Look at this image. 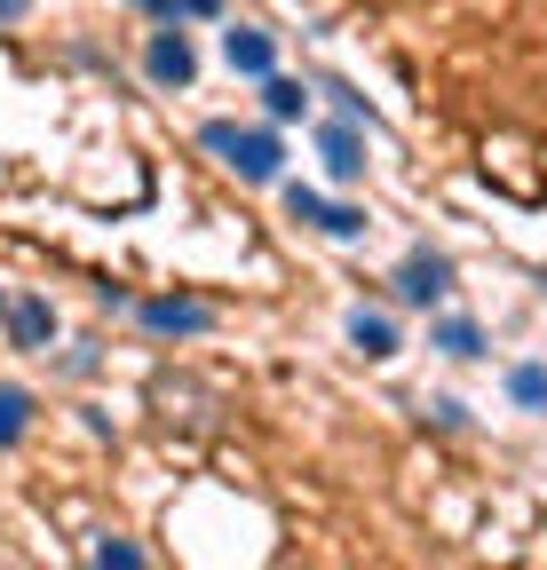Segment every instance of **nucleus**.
Segmentation results:
<instances>
[{
  "label": "nucleus",
  "mask_w": 547,
  "mask_h": 570,
  "mask_svg": "<svg viewBox=\"0 0 547 570\" xmlns=\"http://www.w3.org/2000/svg\"><path fill=\"white\" fill-rule=\"evenodd\" d=\"M198 142H207V151H223L231 167H238V183H279V135L270 127H231V119H207L198 127Z\"/></svg>",
  "instance_id": "nucleus-1"
},
{
  "label": "nucleus",
  "mask_w": 547,
  "mask_h": 570,
  "mask_svg": "<svg viewBox=\"0 0 547 570\" xmlns=\"http://www.w3.org/2000/svg\"><path fill=\"white\" fill-rule=\"evenodd\" d=\"M286 214L294 223H318L325 238H365V206H325L310 183H286Z\"/></svg>",
  "instance_id": "nucleus-2"
},
{
  "label": "nucleus",
  "mask_w": 547,
  "mask_h": 570,
  "mask_svg": "<svg viewBox=\"0 0 547 570\" xmlns=\"http://www.w3.org/2000/svg\"><path fill=\"white\" fill-rule=\"evenodd\" d=\"M452 294V262L445 254H404V269H397V302H413V309H429V302H445Z\"/></svg>",
  "instance_id": "nucleus-3"
},
{
  "label": "nucleus",
  "mask_w": 547,
  "mask_h": 570,
  "mask_svg": "<svg viewBox=\"0 0 547 570\" xmlns=\"http://www.w3.org/2000/svg\"><path fill=\"white\" fill-rule=\"evenodd\" d=\"M144 71H152L159 88H191V80H198V56H191V40L167 24V32H152V48H144Z\"/></svg>",
  "instance_id": "nucleus-4"
},
{
  "label": "nucleus",
  "mask_w": 547,
  "mask_h": 570,
  "mask_svg": "<svg viewBox=\"0 0 547 570\" xmlns=\"http://www.w3.org/2000/svg\"><path fill=\"white\" fill-rule=\"evenodd\" d=\"M223 63L246 71V80H270V71H279V40L254 32V24H231V32H223Z\"/></svg>",
  "instance_id": "nucleus-5"
},
{
  "label": "nucleus",
  "mask_w": 547,
  "mask_h": 570,
  "mask_svg": "<svg viewBox=\"0 0 547 570\" xmlns=\"http://www.w3.org/2000/svg\"><path fill=\"white\" fill-rule=\"evenodd\" d=\"M135 317H144V333H207L215 325V309L207 302H144V309H135Z\"/></svg>",
  "instance_id": "nucleus-6"
},
{
  "label": "nucleus",
  "mask_w": 547,
  "mask_h": 570,
  "mask_svg": "<svg viewBox=\"0 0 547 570\" xmlns=\"http://www.w3.org/2000/svg\"><path fill=\"white\" fill-rule=\"evenodd\" d=\"M9 341H17V348H48V341H56V309H48L40 294L9 302Z\"/></svg>",
  "instance_id": "nucleus-7"
},
{
  "label": "nucleus",
  "mask_w": 547,
  "mask_h": 570,
  "mask_svg": "<svg viewBox=\"0 0 547 570\" xmlns=\"http://www.w3.org/2000/svg\"><path fill=\"white\" fill-rule=\"evenodd\" d=\"M318 151H325L333 183H358V175H365V135H358V127H325V135H318Z\"/></svg>",
  "instance_id": "nucleus-8"
},
{
  "label": "nucleus",
  "mask_w": 547,
  "mask_h": 570,
  "mask_svg": "<svg viewBox=\"0 0 547 570\" xmlns=\"http://www.w3.org/2000/svg\"><path fill=\"white\" fill-rule=\"evenodd\" d=\"M350 341L373 356V365H381V356H397V325H389L381 309H350Z\"/></svg>",
  "instance_id": "nucleus-9"
},
{
  "label": "nucleus",
  "mask_w": 547,
  "mask_h": 570,
  "mask_svg": "<svg viewBox=\"0 0 547 570\" xmlns=\"http://www.w3.org/2000/svg\"><path fill=\"white\" fill-rule=\"evenodd\" d=\"M262 111H270V119H302V111H310L302 80H279V71H270V80H262Z\"/></svg>",
  "instance_id": "nucleus-10"
},
{
  "label": "nucleus",
  "mask_w": 547,
  "mask_h": 570,
  "mask_svg": "<svg viewBox=\"0 0 547 570\" xmlns=\"http://www.w3.org/2000/svg\"><path fill=\"white\" fill-rule=\"evenodd\" d=\"M32 428V389H0V452Z\"/></svg>",
  "instance_id": "nucleus-11"
},
{
  "label": "nucleus",
  "mask_w": 547,
  "mask_h": 570,
  "mask_svg": "<svg viewBox=\"0 0 547 570\" xmlns=\"http://www.w3.org/2000/svg\"><path fill=\"white\" fill-rule=\"evenodd\" d=\"M437 348H445V356H460V365H468V356H485V333H476L468 317H445V325H437Z\"/></svg>",
  "instance_id": "nucleus-12"
},
{
  "label": "nucleus",
  "mask_w": 547,
  "mask_h": 570,
  "mask_svg": "<svg viewBox=\"0 0 547 570\" xmlns=\"http://www.w3.org/2000/svg\"><path fill=\"white\" fill-rule=\"evenodd\" d=\"M508 396H516L524 412H547V365H516V373H508Z\"/></svg>",
  "instance_id": "nucleus-13"
},
{
  "label": "nucleus",
  "mask_w": 547,
  "mask_h": 570,
  "mask_svg": "<svg viewBox=\"0 0 547 570\" xmlns=\"http://www.w3.org/2000/svg\"><path fill=\"white\" fill-rule=\"evenodd\" d=\"M96 570H144V547H135V539H104L96 547Z\"/></svg>",
  "instance_id": "nucleus-14"
},
{
  "label": "nucleus",
  "mask_w": 547,
  "mask_h": 570,
  "mask_svg": "<svg viewBox=\"0 0 547 570\" xmlns=\"http://www.w3.org/2000/svg\"><path fill=\"white\" fill-rule=\"evenodd\" d=\"M175 9H183V17H215V9H223V0H175Z\"/></svg>",
  "instance_id": "nucleus-15"
},
{
  "label": "nucleus",
  "mask_w": 547,
  "mask_h": 570,
  "mask_svg": "<svg viewBox=\"0 0 547 570\" xmlns=\"http://www.w3.org/2000/svg\"><path fill=\"white\" fill-rule=\"evenodd\" d=\"M25 9H32V0H0V24H17Z\"/></svg>",
  "instance_id": "nucleus-16"
},
{
  "label": "nucleus",
  "mask_w": 547,
  "mask_h": 570,
  "mask_svg": "<svg viewBox=\"0 0 547 570\" xmlns=\"http://www.w3.org/2000/svg\"><path fill=\"white\" fill-rule=\"evenodd\" d=\"M135 9H152V17H175V0H135Z\"/></svg>",
  "instance_id": "nucleus-17"
},
{
  "label": "nucleus",
  "mask_w": 547,
  "mask_h": 570,
  "mask_svg": "<svg viewBox=\"0 0 547 570\" xmlns=\"http://www.w3.org/2000/svg\"><path fill=\"white\" fill-rule=\"evenodd\" d=\"M0 317H9V294H0Z\"/></svg>",
  "instance_id": "nucleus-18"
}]
</instances>
